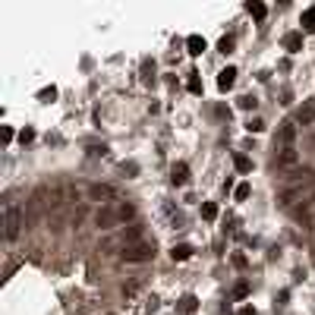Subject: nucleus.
Returning a JSON list of instances; mask_svg holds the SVG:
<instances>
[{
    "label": "nucleus",
    "instance_id": "nucleus-1",
    "mask_svg": "<svg viewBox=\"0 0 315 315\" xmlns=\"http://www.w3.org/2000/svg\"><path fill=\"white\" fill-rule=\"evenodd\" d=\"M120 259L123 262H148V259H155V243H126L120 249Z\"/></svg>",
    "mask_w": 315,
    "mask_h": 315
},
{
    "label": "nucleus",
    "instance_id": "nucleus-2",
    "mask_svg": "<svg viewBox=\"0 0 315 315\" xmlns=\"http://www.w3.org/2000/svg\"><path fill=\"white\" fill-rule=\"evenodd\" d=\"M274 148H278V151L296 148V123H293V120L280 123V130H278V142H274Z\"/></svg>",
    "mask_w": 315,
    "mask_h": 315
},
{
    "label": "nucleus",
    "instance_id": "nucleus-3",
    "mask_svg": "<svg viewBox=\"0 0 315 315\" xmlns=\"http://www.w3.org/2000/svg\"><path fill=\"white\" fill-rule=\"evenodd\" d=\"M3 227H6V240H16L19 237V211L13 208V205H6L3 208Z\"/></svg>",
    "mask_w": 315,
    "mask_h": 315
},
{
    "label": "nucleus",
    "instance_id": "nucleus-4",
    "mask_svg": "<svg viewBox=\"0 0 315 315\" xmlns=\"http://www.w3.org/2000/svg\"><path fill=\"white\" fill-rule=\"evenodd\" d=\"M170 183L173 186H186V183H189V167H186L183 161L170 167Z\"/></svg>",
    "mask_w": 315,
    "mask_h": 315
},
{
    "label": "nucleus",
    "instance_id": "nucleus-5",
    "mask_svg": "<svg viewBox=\"0 0 315 315\" xmlns=\"http://www.w3.org/2000/svg\"><path fill=\"white\" fill-rule=\"evenodd\" d=\"M233 85H237V70H233V66L221 70V73H218V89H221V92H230Z\"/></svg>",
    "mask_w": 315,
    "mask_h": 315
},
{
    "label": "nucleus",
    "instance_id": "nucleus-6",
    "mask_svg": "<svg viewBox=\"0 0 315 315\" xmlns=\"http://www.w3.org/2000/svg\"><path fill=\"white\" fill-rule=\"evenodd\" d=\"M293 123H303V126H312L315 123V104L312 101H306L303 107L296 111V117H293Z\"/></svg>",
    "mask_w": 315,
    "mask_h": 315
},
{
    "label": "nucleus",
    "instance_id": "nucleus-7",
    "mask_svg": "<svg viewBox=\"0 0 315 315\" xmlns=\"http://www.w3.org/2000/svg\"><path fill=\"white\" fill-rule=\"evenodd\" d=\"M284 51L287 54H299L303 51V32H287L284 35Z\"/></svg>",
    "mask_w": 315,
    "mask_h": 315
},
{
    "label": "nucleus",
    "instance_id": "nucleus-8",
    "mask_svg": "<svg viewBox=\"0 0 315 315\" xmlns=\"http://www.w3.org/2000/svg\"><path fill=\"white\" fill-rule=\"evenodd\" d=\"M186 48H189L192 57H199V54H205V48H208V44H205L202 35H189V38H186Z\"/></svg>",
    "mask_w": 315,
    "mask_h": 315
},
{
    "label": "nucleus",
    "instance_id": "nucleus-9",
    "mask_svg": "<svg viewBox=\"0 0 315 315\" xmlns=\"http://www.w3.org/2000/svg\"><path fill=\"white\" fill-rule=\"evenodd\" d=\"M177 309H180V312H186V315H192V312H196V309H199V299H196V296H192V293H186V296H180V303H177Z\"/></svg>",
    "mask_w": 315,
    "mask_h": 315
},
{
    "label": "nucleus",
    "instance_id": "nucleus-10",
    "mask_svg": "<svg viewBox=\"0 0 315 315\" xmlns=\"http://www.w3.org/2000/svg\"><path fill=\"white\" fill-rule=\"evenodd\" d=\"M189 256H192V246L189 243H180V246H173V249H170V259H173V262H186Z\"/></svg>",
    "mask_w": 315,
    "mask_h": 315
},
{
    "label": "nucleus",
    "instance_id": "nucleus-11",
    "mask_svg": "<svg viewBox=\"0 0 315 315\" xmlns=\"http://www.w3.org/2000/svg\"><path fill=\"white\" fill-rule=\"evenodd\" d=\"M246 10H249L252 19H265V16H268V6L259 3V0H249V3H246Z\"/></svg>",
    "mask_w": 315,
    "mask_h": 315
},
{
    "label": "nucleus",
    "instance_id": "nucleus-12",
    "mask_svg": "<svg viewBox=\"0 0 315 315\" xmlns=\"http://www.w3.org/2000/svg\"><path fill=\"white\" fill-rule=\"evenodd\" d=\"M299 25H303L306 32H315V6L303 10V16H299Z\"/></svg>",
    "mask_w": 315,
    "mask_h": 315
},
{
    "label": "nucleus",
    "instance_id": "nucleus-13",
    "mask_svg": "<svg viewBox=\"0 0 315 315\" xmlns=\"http://www.w3.org/2000/svg\"><path fill=\"white\" fill-rule=\"evenodd\" d=\"M132 214H136V208H132L130 202H117V224L120 221H130Z\"/></svg>",
    "mask_w": 315,
    "mask_h": 315
},
{
    "label": "nucleus",
    "instance_id": "nucleus-14",
    "mask_svg": "<svg viewBox=\"0 0 315 315\" xmlns=\"http://www.w3.org/2000/svg\"><path fill=\"white\" fill-rule=\"evenodd\" d=\"M278 161L284 167H290V164H296V161H299V155H296V148H287V151H278Z\"/></svg>",
    "mask_w": 315,
    "mask_h": 315
},
{
    "label": "nucleus",
    "instance_id": "nucleus-15",
    "mask_svg": "<svg viewBox=\"0 0 315 315\" xmlns=\"http://www.w3.org/2000/svg\"><path fill=\"white\" fill-rule=\"evenodd\" d=\"M233 167H237L240 173H252V161L246 155H233Z\"/></svg>",
    "mask_w": 315,
    "mask_h": 315
},
{
    "label": "nucleus",
    "instance_id": "nucleus-16",
    "mask_svg": "<svg viewBox=\"0 0 315 315\" xmlns=\"http://www.w3.org/2000/svg\"><path fill=\"white\" fill-rule=\"evenodd\" d=\"M186 89H189L192 95H202V79H199V73H189V82H186Z\"/></svg>",
    "mask_w": 315,
    "mask_h": 315
},
{
    "label": "nucleus",
    "instance_id": "nucleus-17",
    "mask_svg": "<svg viewBox=\"0 0 315 315\" xmlns=\"http://www.w3.org/2000/svg\"><path fill=\"white\" fill-rule=\"evenodd\" d=\"M233 196H237V202H246V199L252 196V186L249 183H240L237 189H233Z\"/></svg>",
    "mask_w": 315,
    "mask_h": 315
},
{
    "label": "nucleus",
    "instance_id": "nucleus-18",
    "mask_svg": "<svg viewBox=\"0 0 315 315\" xmlns=\"http://www.w3.org/2000/svg\"><path fill=\"white\" fill-rule=\"evenodd\" d=\"M92 199H113L111 186H92Z\"/></svg>",
    "mask_w": 315,
    "mask_h": 315
},
{
    "label": "nucleus",
    "instance_id": "nucleus-19",
    "mask_svg": "<svg viewBox=\"0 0 315 315\" xmlns=\"http://www.w3.org/2000/svg\"><path fill=\"white\" fill-rule=\"evenodd\" d=\"M202 218L205 221H214V218H218V205H214V202H202Z\"/></svg>",
    "mask_w": 315,
    "mask_h": 315
},
{
    "label": "nucleus",
    "instance_id": "nucleus-20",
    "mask_svg": "<svg viewBox=\"0 0 315 315\" xmlns=\"http://www.w3.org/2000/svg\"><path fill=\"white\" fill-rule=\"evenodd\" d=\"M246 130L249 132H265V120H259V117H252L249 123H246Z\"/></svg>",
    "mask_w": 315,
    "mask_h": 315
},
{
    "label": "nucleus",
    "instance_id": "nucleus-21",
    "mask_svg": "<svg viewBox=\"0 0 315 315\" xmlns=\"http://www.w3.org/2000/svg\"><path fill=\"white\" fill-rule=\"evenodd\" d=\"M237 104L243 107V111H256V104H259V101H256V98H252V95H243V98H240Z\"/></svg>",
    "mask_w": 315,
    "mask_h": 315
},
{
    "label": "nucleus",
    "instance_id": "nucleus-22",
    "mask_svg": "<svg viewBox=\"0 0 315 315\" xmlns=\"http://www.w3.org/2000/svg\"><path fill=\"white\" fill-rule=\"evenodd\" d=\"M218 51H221V54H230V51H233V38H230V35H224V38L218 41Z\"/></svg>",
    "mask_w": 315,
    "mask_h": 315
},
{
    "label": "nucleus",
    "instance_id": "nucleus-23",
    "mask_svg": "<svg viewBox=\"0 0 315 315\" xmlns=\"http://www.w3.org/2000/svg\"><path fill=\"white\" fill-rule=\"evenodd\" d=\"M233 296L237 299H243V296H249V284H246V280H240L237 287H233Z\"/></svg>",
    "mask_w": 315,
    "mask_h": 315
},
{
    "label": "nucleus",
    "instance_id": "nucleus-24",
    "mask_svg": "<svg viewBox=\"0 0 315 315\" xmlns=\"http://www.w3.org/2000/svg\"><path fill=\"white\" fill-rule=\"evenodd\" d=\"M38 98H41V101H54V98H57V89H54V85H51V89H41V92H38Z\"/></svg>",
    "mask_w": 315,
    "mask_h": 315
},
{
    "label": "nucleus",
    "instance_id": "nucleus-25",
    "mask_svg": "<svg viewBox=\"0 0 315 315\" xmlns=\"http://www.w3.org/2000/svg\"><path fill=\"white\" fill-rule=\"evenodd\" d=\"M32 139H35V130H29V126H25V130L19 132V142L25 145V142H32Z\"/></svg>",
    "mask_w": 315,
    "mask_h": 315
},
{
    "label": "nucleus",
    "instance_id": "nucleus-26",
    "mask_svg": "<svg viewBox=\"0 0 315 315\" xmlns=\"http://www.w3.org/2000/svg\"><path fill=\"white\" fill-rule=\"evenodd\" d=\"M145 309H148V312H158V296H151L148 303H145Z\"/></svg>",
    "mask_w": 315,
    "mask_h": 315
},
{
    "label": "nucleus",
    "instance_id": "nucleus-27",
    "mask_svg": "<svg viewBox=\"0 0 315 315\" xmlns=\"http://www.w3.org/2000/svg\"><path fill=\"white\" fill-rule=\"evenodd\" d=\"M237 315H259V312H256V306H243V309H240Z\"/></svg>",
    "mask_w": 315,
    "mask_h": 315
},
{
    "label": "nucleus",
    "instance_id": "nucleus-28",
    "mask_svg": "<svg viewBox=\"0 0 315 315\" xmlns=\"http://www.w3.org/2000/svg\"><path fill=\"white\" fill-rule=\"evenodd\" d=\"M3 142H13V126H3Z\"/></svg>",
    "mask_w": 315,
    "mask_h": 315
},
{
    "label": "nucleus",
    "instance_id": "nucleus-29",
    "mask_svg": "<svg viewBox=\"0 0 315 315\" xmlns=\"http://www.w3.org/2000/svg\"><path fill=\"white\" fill-rule=\"evenodd\" d=\"M233 265H237V268H243V265H246V256H240V252H237V256H233Z\"/></svg>",
    "mask_w": 315,
    "mask_h": 315
}]
</instances>
